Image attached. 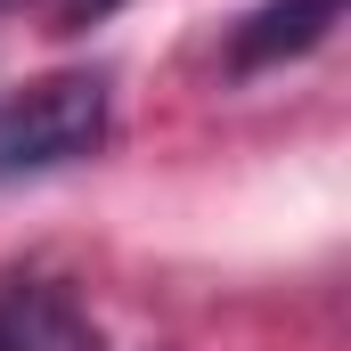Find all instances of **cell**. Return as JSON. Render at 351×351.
<instances>
[{
  "mask_svg": "<svg viewBox=\"0 0 351 351\" xmlns=\"http://www.w3.org/2000/svg\"><path fill=\"white\" fill-rule=\"evenodd\" d=\"M343 0H262L237 33H229V74H262V66H286L302 49H319L335 33Z\"/></svg>",
  "mask_w": 351,
  "mask_h": 351,
  "instance_id": "obj_3",
  "label": "cell"
},
{
  "mask_svg": "<svg viewBox=\"0 0 351 351\" xmlns=\"http://www.w3.org/2000/svg\"><path fill=\"white\" fill-rule=\"evenodd\" d=\"M106 139V74H41L0 98V180L74 164Z\"/></svg>",
  "mask_w": 351,
  "mask_h": 351,
  "instance_id": "obj_1",
  "label": "cell"
},
{
  "mask_svg": "<svg viewBox=\"0 0 351 351\" xmlns=\"http://www.w3.org/2000/svg\"><path fill=\"white\" fill-rule=\"evenodd\" d=\"M106 8H123V0H58V25H66V33H82L90 16H106Z\"/></svg>",
  "mask_w": 351,
  "mask_h": 351,
  "instance_id": "obj_4",
  "label": "cell"
},
{
  "mask_svg": "<svg viewBox=\"0 0 351 351\" xmlns=\"http://www.w3.org/2000/svg\"><path fill=\"white\" fill-rule=\"evenodd\" d=\"M0 351H98V327L58 278H0Z\"/></svg>",
  "mask_w": 351,
  "mask_h": 351,
  "instance_id": "obj_2",
  "label": "cell"
}]
</instances>
